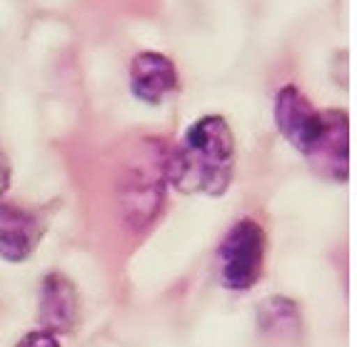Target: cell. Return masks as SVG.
Returning <instances> with one entry per match:
<instances>
[{"mask_svg":"<svg viewBox=\"0 0 357 347\" xmlns=\"http://www.w3.org/2000/svg\"><path fill=\"white\" fill-rule=\"evenodd\" d=\"M178 68L167 55L143 50L130 63V90L137 100L158 105L178 90Z\"/></svg>","mask_w":357,"mask_h":347,"instance_id":"obj_7","label":"cell"},{"mask_svg":"<svg viewBox=\"0 0 357 347\" xmlns=\"http://www.w3.org/2000/svg\"><path fill=\"white\" fill-rule=\"evenodd\" d=\"M322 113H325V132L307 162L325 180L345 183L350 178V118L340 108L322 110Z\"/></svg>","mask_w":357,"mask_h":347,"instance_id":"obj_5","label":"cell"},{"mask_svg":"<svg viewBox=\"0 0 357 347\" xmlns=\"http://www.w3.org/2000/svg\"><path fill=\"white\" fill-rule=\"evenodd\" d=\"M8 185H10V165H8V157L0 153V198L6 195Z\"/></svg>","mask_w":357,"mask_h":347,"instance_id":"obj_11","label":"cell"},{"mask_svg":"<svg viewBox=\"0 0 357 347\" xmlns=\"http://www.w3.org/2000/svg\"><path fill=\"white\" fill-rule=\"evenodd\" d=\"M170 148L162 138H140L126 150L118 165L115 195L123 225L145 230L160 215L167 190Z\"/></svg>","mask_w":357,"mask_h":347,"instance_id":"obj_2","label":"cell"},{"mask_svg":"<svg viewBox=\"0 0 357 347\" xmlns=\"http://www.w3.org/2000/svg\"><path fill=\"white\" fill-rule=\"evenodd\" d=\"M15 347H60V342L58 337L45 332V330H36V332H28Z\"/></svg>","mask_w":357,"mask_h":347,"instance_id":"obj_10","label":"cell"},{"mask_svg":"<svg viewBox=\"0 0 357 347\" xmlns=\"http://www.w3.org/2000/svg\"><path fill=\"white\" fill-rule=\"evenodd\" d=\"M268 252V235L262 225L243 217L225 233L218 250L220 282L227 290H250L262 275Z\"/></svg>","mask_w":357,"mask_h":347,"instance_id":"obj_3","label":"cell"},{"mask_svg":"<svg viewBox=\"0 0 357 347\" xmlns=\"http://www.w3.org/2000/svg\"><path fill=\"white\" fill-rule=\"evenodd\" d=\"M43 220L20 208V205L0 203V260L23 263L36 252L43 238Z\"/></svg>","mask_w":357,"mask_h":347,"instance_id":"obj_8","label":"cell"},{"mask_svg":"<svg viewBox=\"0 0 357 347\" xmlns=\"http://www.w3.org/2000/svg\"><path fill=\"white\" fill-rule=\"evenodd\" d=\"M275 125L292 148L310 157L325 132V113L310 102L298 85H285L275 95Z\"/></svg>","mask_w":357,"mask_h":347,"instance_id":"obj_4","label":"cell"},{"mask_svg":"<svg viewBox=\"0 0 357 347\" xmlns=\"http://www.w3.org/2000/svg\"><path fill=\"white\" fill-rule=\"evenodd\" d=\"M257 325L268 332L270 340H290L300 332V310L287 298L262 300L257 307Z\"/></svg>","mask_w":357,"mask_h":347,"instance_id":"obj_9","label":"cell"},{"mask_svg":"<svg viewBox=\"0 0 357 347\" xmlns=\"http://www.w3.org/2000/svg\"><path fill=\"white\" fill-rule=\"evenodd\" d=\"M80 315L77 290L70 277L63 272H50L40 282V300H38V320L40 327L50 335H66L73 332Z\"/></svg>","mask_w":357,"mask_h":347,"instance_id":"obj_6","label":"cell"},{"mask_svg":"<svg viewBox=\"0 0 357 347\" xmlns=\"http://www.w3.org/2000/svg\"><path fill=\"white\" fill-rule=\"evenodd\" d=\"M235 175V135L222 115L195 120L178 148H170L167 183L183 195L220 198Z\"/></svg>","mask_w":357,"mask_h":347,"instance_id":"obj_1","label":"cell"}]
</instances>
